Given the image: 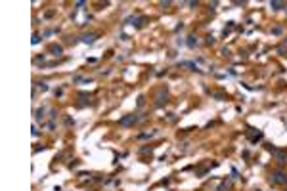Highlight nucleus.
<instances>
[{
    "mask_svg": "<svg viewBox=\"0 0 287 191\" xmlns=\"http://www.w3.org/2000/svg\"><path fill=\"white\" fill-rule=\"evenodd\" d=\"M270 182L276 183V186H287V174L282 170H274L270 174Z\"/></svg>",
    "mask_w": 287,
    "mask_h": 191,
    "instance_id": "obj_1",
    "label": "nucleus"
},
{
    "mask_svg": "<svg viewBox=\"0 0 287 191\" xmlns=\"http://www.w3.org/2000/svg\"><path fill=\"white\" fill-rule=\"evenodd\" d=\"M136 121H138V117H136V115H128V117H123V118H121L119 124H121V126H130V124H134Z\"/></svg>",
    "mask_w": 287,
    "mask_h": 191,
    "instance_id": "obj_2",
    "label": "nucleus"
},
{
    "mask_svg": "<svg viewBox=\"0 0 287 191\" xmlns=\"http://www.w3.org/2000/svg\"><path fill=\"white\" fill-rule=\"evenodd\" d=\"M81 40H82V42H86V44H92V42L96 40V34H92V33H90V34H82Z\"/></svg>",
    "mask_w": 287,
    "mask_h": 191,
    "instance_id": "obj_3",
    "label": "nucleus"
},
{
    "mask_svg": "<svg viewBox=\"0 0 287 191\" xmlns=\"http://www.w3.org/2000/svg\"><path fill=\"white\" fill-rule=\"evenodd\" d=\"M48 50L52 52L54 55H61V52H63V50H61V46H56V44H52V46L48 48Z\"/></svg>",
    "mask_w": 287,
    "mask_h": 191,
    "instance_id": "obj_4",
    "label": "nucleus"
},
{
    "mask_svg": "<svg viewBox=\"0 0 287 191\" xmlns=\"http://www.w3.org/2000/svg\"><path fill=\"white\" fill-rule=\"evenodd\" d=\"M270 6H272L274 10H279V8H283L285 4H283V2H276V0H274V2H270Z\"/></svg>",
    "mask_w": 287,
    "mask_h": 191,
    "instance_id": "obj_5",
    "label": "nucleus"
},
{
    "mask_svg": "<svg viewBox=\"0 0 287 191\" xmlns=\"http://www.w3.org/2000/svg\"><path fill=\"white\" fill-rule=\"evenodd\" d=\"M188 44H190V46H195V44H197V38H195V37H190Z\"/></svg>",
    "mask_w": 287,
    "mask_h": 191,
    "instance_id": "obj_6",
    "label": "nucleus"
},
{
    "mask_svg": "<svg viewBox=\"0 0 287 191\" xmlns=\"http://www.w3.org/2000/svg\"><path fill=\"white\" fill-rule=\"evenodd\" d=\"M38 42H40V37H38V34H35V37H33V44H38Z\"/></svg>",
    "mask_w": 287,
    "mask_h": 191,
    "instance_id": "obj_7",
    "label": "nucleus"
},
{
    "mask_svg": "<svg viewBox=\"0 0 287 191\" xmlns=\"http://www.w3.org/2000/svg\"><path fill=\"white\" fill-rule=\"evenodd\" d=\"M224 189H228V183H222V186L218 187V191H224Z\"/></svg>",
    "mask_w": 287,
    "mask_h": 191,
    "instance_id": "obj_8",
    "label": "nucleus"
}]
</instances>
